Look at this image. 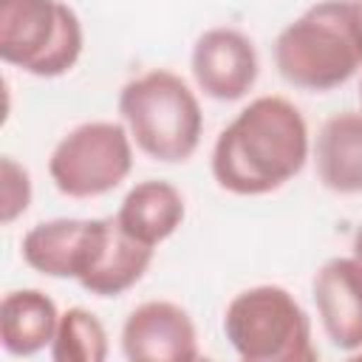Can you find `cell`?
Returning a JSON list of instances; mask_svg holds the SVG:
<instances>
[{
    "mask_svg": "<svg viewBox=\"0 0 362 362\" xmlns=\"http://www.w3.org/2000/svg\"><path fill=\"white\" fill-rule=\"evenodd\" d=\"M308 158L303 113L283 96L252 99L212 147V178L232 195H266L291 181Z\"/></svg>",
    "mask_w": 362,
    "mask_h": 362,
    "instance_id": "6da1fadb",
    "label": "cell"
},
{
    "mask_svg": "<svg viewBox=\"0 0 362 362\" xmlns=\"http://www.w3.org/2000/svg\"><path fill=\"white\" fill-rule=\"evenodd\" d=\"M280 76L300 90H334L362 68V8L354 0H320L274 40Z\"/></svg>",
    "mask_w": 362,
    "mask_h": 362,
    "instance_id": "7a4b0ae2",
    "label": "cell"
},
{
    "mask_svg": "<svg viewBox=\"0 0 362 362\" xmlns=\"http://www.w3.org/2000/svg\"><path fill=\"white\" fill-rule=\"evenodd\" d=\"M119 113L136 147L156 161H187L201 144V105L189 85L167 68L130 79L119 90Z\"/></svg>",
    "mask_w": 362,
    "mask_h": 362,
    "instance_id": "3957f363",
    "label": "cell"
},
{
    "mask_svg": "<svg viewBox=\"0 0 362 362\" xmlns=\"http://www.w3.org/2000/svg\"><path fill=\"white\" fill-rule=\"evenodd\" d=\"M223 334L246 362H314L311 322L283 286H252L232 297Z\"/></svg>",
    "mask_w": 362,
    "mask_h": 362,
    "instance_id": "277c9868",
    "label": "cell"
},
{
    "mask_svg": "<svg viewBox=\"0 0 362 362\" xmlns=\"http://www.w3.org/2000/svg\"><path fill=\"white\" fill-rule=\"evenodd\" d=\"M82 23L62 0H0V59L31 76H62L82 54Z\"/></svg>",
    "mask_w": 362,
    "mask_h": 362,
    "instance_id": "5b68a950",
    "label": "cell"
},
{
    "mask_svg": "<svg viewBox=\"0 0 362 362\" xmlns=\"http://www.w3.org/2000/svg\"><path fill=\"white\" fill-rule=\"evenodd\" d=\"M133 170V139L119 122H85L59 139L48 158L54 187L68 198L116 189Z\"/></svg>",
    "mask_w": 362,
    "mask_h": 362,
    "instance_id": "8992f818",
    "label": "cell"
},
{
    "mask_svg": "<svg viewBox=\"0 0 362 362\" xmlns=\"http://www.w3.org/2000/svg\"><path fill=\"white\" fill-rule=\"evenodd\" d=\"M122 351L130 362H192L201 354L189 314L170 300H150L130 311Z\"/></svg>",
    "mask_w": 362,
    "mask_h": 362,
    "instance_id": "52a82bcc",
    "label": "cell"
},
{
    "mask_svg": "<svg viewBox=\"0 0 362 362\" xmlns=\"http://www.w3.org/2000/svg\"><path fill=\"white\" fill-rule=\"evenodd\" d=\"M192 79L218 102L243 99L257 79V51L238 28H209L192 45Z\"/></svg>",
    "mask_w": 362,
    "mask_h": 362,
    "instance_id": "ba28073f",
    "label": "cell"
},
{
    "mask_svg": "<svg viewBox=\"0 0 362 362\" xmlns=\"http://www.w3.org/2000/svg\"><path fill=\"white\" fill-rule=\"evenodd\" d=\"M314 305L320 322L339 351L362 348V263L351 257H331L314 277Z\"/></svg>",
    "mask_w": 362,
    "mask_h": 362,
    "instance_id": "9c48e42d",
    "label": "cell"
},
{
    "mask_svg": "<svg viewBox=\"0 0 362 362\" xmlns=\"http://www.w3.org/2000/svg\"><path fill=\"white\" fill-rule=\"evenodd\" d=\"M96 235L99 218H57L31 226L23 235L20 252L23 260L45 277L79 280L90 263Z\"/></svg>",
    "mask_w": 362,
    "mask_h": 362,
    "instance_id": "30bf717a",
    "label": "cell"
},
{
    "mask_svg": "<svg viewBox=\"0 0 362 362\" xmlns=\"http://www.w3.org/2000/svg\"><path fill=\"white\" fill-rule=\"evenodd\" d=\"M150 260L153 246H144L130 238L119 226L116 215L99 218V235L93 243L90 263L76 283L96 297H119L144 277Z\"/></svg>",
    "mask_w": 362,
    "mask_h": 362,
    "instance_id": "8fae6325",
    "label": "cell"
},
{
    "mask_svg": "<svg viewBox=\"0 0 362 362\" xmlns=\"http://www.w3.org/2000/svg\"><path fill=\"white\" fill-rule=\"evenodd\" d=\"M317 175L337 195L362 192V113L342 110L325 119L314 144Z\"/></svg>",
    "mask_w": 362,
    "mask_h": 362,
    "instance_id": "7c38bea8",
    "label": "cell"
},
{
    "mask_svg": "<svg viewBox=\"0 0 362 362\" xmlns=\"http://www.w3.org/2000/svg\"><path fill=\"white\" fill-rule=\"evenodd\" d=\"M116 221L130 238L156 249L161 240H167L181 226L184 198L170 181L150 178V181L136 184L124 195L116 212Z\"/></svg>",
    "mask_w": 362,
    "mask_h": 362,
    "instance_id": "4fadbf2b",
    "label": "cell"
},
{
    "mask_svg": "<svg viewBox=\"0 0 362 362\" xmlns=\"http://www.w3.org/2000/svg\"><path fill=\"white\" fill-rule=\"evenodd\" d=\"M59 314L54 300L40 288L8 291L0 303V339L14 356H31L54 342Z\"/></svg>",
    "mask_w": 362,
    "mask_h": 362,
    "instance_id": "5bb4252c",
    "label": "cell"
},
{
    "mask_svg": "<svg viewBox=\"0 0 362 362\" xmlns=\"http://www.w3.org/2000/svg\"><path fill=\"white\" fill-rule=\"evenodd\" d=\"M51 356L54 362H102L107 356V334L96 314L85 308H68L59 314Z\"/></svg>",
    "mask_w": 362,
    "mask_h": 362,
    "instance_id": "9a60e30c",
    "label": "cell"
},
{
    "mask_svg": "<svg viewBox=\"0 0 362 362\" xmlns=\"http://www.w3.org/2000/svg\"><path fill=\"white\" fill-rule=\"evenodd\" d=\"M31 204V175L11 156L0 158V221L11 223Z\"/></svg>",
    "mask_w": 362,
    "mask_h": 362,
    "instance_id": "2e32d148",
    "label": "cell"
},
{
    "mask_svg": "<svg viewBox=\"0 0 362 362\" xmlns=\"http://www.w3.org/2000/svg\"><path fill=\"white\" fill-rule=\"evenodd\" d=\"M351 249H354V257L362 263V226L356 229V235H354V246H351Z\"/></svg>",
    "mask_w": 362,
    "mask_h": 362,
    "instance_id": "e0dca14e",
    "label": "cell"
},
{
    "mask_svg": "<svg viewBox=\"0 0 362 362\" xmlns=\"http://www.w3.org/2000/svg\"><path fill=\"white\" fill-rule=\"evenodd\" d=\"M354 3H356V6H359V8H362V0H354Z\"/></svg>",
    "mask_w": 362,
    "mask_h": 362,
    "instance_id": "ac0fdd59",
    "label": "cell"
},
{
    "mask_svg": "<svg viewBox=\"0 0 362 362\" xmlns=\"http://www.w3.org/2000/svg\"><path fill=\"white\" fill-rule=\"evenodd\" d=\"M359 96H362V85H359Z\"/></svg>",
    "mask_w": 362,
    "mask_h": 362,
    "instance_id": "d6986e66",
    "label": "cell"
}]
</instances>
